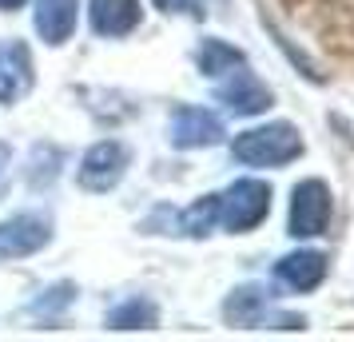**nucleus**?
<instances>
[{
  "label": "nucleus",
  "instance_id": "obj_5",
  "mask_svg": "<svg viewBox=\"0 0 354 342\" xmlns=\"http://www.w3.org/2000/svg\"><path fill=\"white\" fill-rule=\"evenodd\" d=\"M52 243V219L40 211H24L0 223V263L28 259Z\"/></svg>",
  "mask_w": 354,
  "mask_h": 342
},
{
  "label": "nucleus",
  "instance_id": "obj_18",
  "mask_svg": "<svg viewBox=\"0 0 354 342\" xmlns=\"http://www.w3.org/2000/svg\"><path fill=\"white\" fill-rule=\"evenodd\" d=\"M156 8H163V12H187V17H203L199 0H156Z\"/></svg>",
  "mask_w": 354,
  "mask_h": 342
},
{
  "label": "nucleus",
  "instance_id": "obj_14",
  "mask_svg": "<svg viewBox=\"0 0 354 342\" xmlns=\"http://www.w3.org/2000/svg\"><path fill=\"white\" fill-rule=\"evenodd\" d=\"M195 64H199V72H203L207 80H219L231 68L247 64V56H243L235 44H227V40H203L199 52H195Z\"/></svg>",
  "mask_w": 354,
  "mask_h": 342
},
{
  "label": "nucleus",
  "instance_id": "obj_15",
  "mask_svg": "<svg viewBox=\"0 0 354 342\" xmlns=\"http://www.w3.org/2000/svg\"><path fill=\"white\" fill-rule=\"evenodd\" d=\"M156 323H160V307L151 298H128V303L108 310V326L112 330H151Z\"/></svg>",
  "mask_w": 354,
  "mask_h": 342
},
{
  "label": "nucleus",
  "instance_id": "obj_4",
  "mask_svg": "<svg viewBox=\"0 0 354 342\" xmlns=\"http://www.w3.org/2000/svg\"><path fill=\"white\" fill-rule=\"evenodd\" d=\"M330 223V187L322 180H303L290 191V215L287 231L295 239H315Z\"/></svg>",
  "mask_w": 354,
  "mask_h": 342
},
{
  "label": "nucleus",
  "instance_id": "obj_3",
  "mask_svg": "<svg viewBox=\"0 0 354 342\" xmlns=\"http://www.w3.org/2000/svg\"><path fill=\"white\" fill-rule=\"evenodd\" d=\"M128 163H131V151L120 140H100L96 147H88L80 160V171H76V183L84 191H112L115 183L128 175Z\"/></svg>",
  "mask_w": 354,
  "mask_h": 342
},
{
  "label": "nucleus",
  "instance_id": "obj_11",
  "mask_svg": "<svg viewBox=\"0 0 354 342\" xmlns=\"http://www.w3.org/2000/svg\"><path fill=\"white\" fill-rule=\"evenodd\" d=\"M223 319L231 326H243V330L263 326L267 319H271V291L259 287V283H243V287H235V291L227 294V303H223Z\"/></svg>",
  "mask_w": 354,
  "mask_h": 342
},
{
  "label": "nucleus",
  "instance_id": "obj_8",
  "mask_svg": "<svg viewBox=\"0 0 354 342\" xmlns=\"http://www.w3.org/2000/svg\"><path fill=\"white\" fill-rule=\"evenodd\" d=\"M32 52L24 40H0V104H17L32 92Z\"/></svg>",
  "mask_w": 354,
  "mask_h": 342
},
{
  "label": "nucleus",
  "instance_id": "obj_6",
  "mask_svg": "<svg viewBox=\"0 0 354 342\" xmlns=\"http://www.w3.org/2000/svg\"><path fill=\"white\" fill-rule=\"evenodd\" d=\"M215 99L227 104L235 115H259V112H267V108L274 104L271 88L259 80L247 64L231 68L227 76H219V84H215Z\"/></svg>",
  "mask_w": 354,
  "mask_h": 342
},
{
  "label": "nucleus",
  "instance_id": "obj_1",
  "mask_svg": "<svg viewBox=\"0 0 354 342\" xmlns=\"http://www.w3.org/2000/svg\"><path fill=\"white\" fill-rule=\"evenodd\" d=\"M231 155L239 163H247V167H283V163L303 155V135L287 120L263 124V128L239 131L235 144H231Z\"/></svg>",
  "mask_w": 354,
  "mask_h": 342
},
{
  "label": "nucleus",
  "instance_id": "obj_12",
  "mask_svg": "<svg viewBox=\"0 0 354 342\" xmlns=\"http://www.w3.org/2000/svg\"><path fill=\"white\" fill-rule=\"evenodd\" d=\"M76 12L80 0H36V32L44 44H68L76 32Z\"/></svg>",
  "mask_w": 354,
  "mask_h": 342
},
{
  "label": "nucleus",
  "instance_id": "obj_17",
  "mask_svg": "<svg viewBox=\"0 0 354 342\" xmlns=\"http://www.w3.org/2000/svg\"><path fill=\"white\" fill-rule=\"evenodd\" d=\"M72 303H76V283H56V287H48L28 310H32L36 319H48L52 323V319H60Z\"/></svg>",
  "mask_w": 354,
  "mask_h": 342
},
{
  "label": "nucleus",
  "instance_id": "obj_19",
  "mask_svg": "<svg viewBox=\"0 0 354 342\" xmlns=\"http://www.w3.org/2000/svg\"><path fill=\"white\" fill-rule=\"evenodd\" d=\"M8 160H12V147L0 144V180H4V171H8Z\"/></svg>",
  "mask_w": 354,
  "mask_h": 342
},
{
  "label": "nucleus",
  "instance_id": "obj_10",
  "mask_svg": "<svg viewBox=\"0 0 354 342\" xmlns=\"http://www.w3.org/2000/svg\"><path fill=\"white\" fill-rule=\"evenodd\" d=\"M88 20H92V32L96 36L115 40V36H128L140 28L144 8H140V0H92Z\"/></svg>",
  "mask_w": 354,
  "mask_h": 342
},
{
  "label": "nucleus",
  "instance_id": "obj_9",
  "mask_svg": "<svg viewBox=\"0 0 354 342\" xmlns=\"http://www.w3.org/2000/svg\"><path fill=\"white\" fill-rule=\"evenodd\" d=\"M326 271H330V259L322 251H290V255H283V259L274 263V278L299 294L322 287Z\"/></svg>",
  "mask_w": 354,
  "mask_h": 342
},
{
  "label": "nucleus",
  "instance_id": "obj_13",
  "mask_svg": "<svg viewBox=\"0 0 354 342\" xmlns=\"http://www.w3.org/2000/svg\"><path fill=\"white\" fill-rule=\"evenodd\" d=\"M219 227V196L195 199L192 207L176 211V235H192V239H207Z\"/></svg>",
  "mask_w": 354,
  "mask_h": 342
},
{
  "label": "nucleus",
  "instance_id": "obj_7",
  "mask_svg": "<svg viewBox=\"0 0 354 342\" xmlns=\"http://www.w3.org/2000/svg\"><path fill=\"white\" fill-rule=\"evenodd\" d=\"M223 120L207 108H195V104H179L171 112V147L179 151H195V147H215L223 144Z\"/></svg>",
  "mask_w": 354,
  "mask_h": 342
},
{
  "label": "nucleus",
  "instance_id": "obj_2",
  "mask_svg": "<svg viewBox=\"0 0 354 342\" xmlns=\"http://www.w3.org/2000/svg\"><path fill=\"white\" fill-rule=\"evenodd\" d=\"M271 215V183L263 180H235L219 196V223L231 235H243V231H255L263 219Z\"/></svg>",
  "mask_w": 354,
  "mask_h": 342
},
{
  "label": "nucleus",
  "instance_id": "obj_20",
  "mask_svg": "<svg viewBox=\"0 0 354 342\" xmlns=\"http://www.w3.org/2000/svg\"><path fill=\"white\" fill-rule=\"evenodd\" d=\"M24 4H28V0H0V8H4V12H17V8H24Z\"/></svg>",
  "mask_w": 354,
  "mask_h": 342
},
{
  "label": "nucleus",
  "instance_id": "obj_16",
  "mask_svg": "<svg viewBox=\"0 0 354 342\" xmlns=\"http://www.w3.org/2000/svg\"><path fill=\"white\" fill-rule=\"evenodd\" d=\"M60 167H64V151L56 144H36L32 155H28V187H36V191H44L56 175H60Z\"/></svg>",
  "mask_w": 354,
  "mask_h": 342
}]
</instances>
